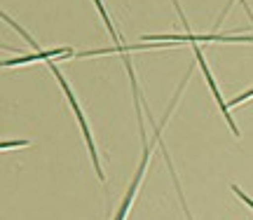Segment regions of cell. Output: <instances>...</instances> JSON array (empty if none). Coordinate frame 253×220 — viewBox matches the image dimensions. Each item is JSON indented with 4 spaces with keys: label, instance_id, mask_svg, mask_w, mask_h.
Here are the masks:
<instances>
[{
    "label": "cell",
    "instance_id": "cell-1",
    "mask_svg": "<svg viewBox=\"0 0 253 220\" xmlns=\"http://www.w3.org/2000/svg\"><path fill=\"white\" fill-rule=\"evenodd\" d=\"M47 68L52 71V75H54L56 80H59V84H61L63 94H66V99H68V103H71L73 112H75V117H78V124H80L82 134H84V141H87L84 146H87V150H89V155H91V164H94V169H96V176H99L101 183H106V176H103V169H101V162H99V152H96V143H94V138H91V131H89V124H87V117H84V112H82L80 103H78L75 94H73L71 84H68V80L63 77V73L59 71V66H56L52 59L47 61Z\"/></svg>",
    "mask_w": 253,
    "mask_h": 220
},
{
    "label": "cell",
    "instance_id": "cell-2",
    "mask_svg": "<svg viewBox=\"0 0 253 220\" xmlns=\"http://www.w3.org/2000/svg\"><path fill=\"white\" fill-rule=\"evenodd\" d=\"M141 141H143V155H141V162H138V169H136L134 174V181L129 185V190L126 194L122 197V204L118 206V211H115V218L113 220H126V213L131 209V204L136 199V192H138V187H141V181H143V174H145V166L150 162V141L145 136V131H141Z\"/></svg>",
    "mask_w": 253,
    "mask_h": 220
},
{
    "label": "cell",
    "instance_id": "cell-3",
    "mask_svg": "<svg viewBox=\"0 0 253 220\" xmlns=\"http://www.w3.org/2000/svg\"><path fill=\"white\" fill-rule=\"evenodd\" d=\"M78 52H73V47H56V49H42V52H33V54H24L17 59H5L2 68H12V66H21V64H33V61H49L54 56H75Z\"/></svg>",
    "mask_w": 253,
    "mask_h": 220
},
{
    "label": "cell",
    "instance_id": "cell-4",
    "mask_svg": "<svg viewBox=\"0 0 253 220\" xmlns=\"http://www.w3.org/2000/svg\"><path fill=\"white\" fill-rule=\"evenodd\" d=\"M94 5H96L101 19H103V24H106V28H108V33H110V37H113V42H115V49H113V52H120L122 56H126V47L122 45V40H120L118 31H115V26H113V21H110V17H108V12H106V7H103V2H101V0H94Z\"/></svg>",
    "mask_w": 253,
    "mask_h": 220
},
{
    "label": "cell",
    "instance_id": "cell-5",
    "mask_svg": "<svg viewBox=\"0 0 253 220\" xmlns=\"http://www.w3.org/2000/svg\"><path fill=\"white\" fill-rule=\"evenodd\" d=\"M232 192H235L237 197H239V199H242V202H244L246 206H249V209H251V211H253V199H251V197H249V194H246V192H242V190H239L237 185H232Z\"/></svg>",
    "mask_w": 253,
    "mask_h": 220
},
{
    "label": "cell",
    "instance_id": "cell-6",
    "mask_svg": "<svg viewBox=\"0 0 253 220\" xmlns=\"http://www.w3.org/2000/svg\"><path fill=\"white\" fill-rule=\"evenodd\" d=\"M246 99H253V89H249V92H244V94H239V96H235V99L227 103V106H230V108H232V106H239V103L246 101Z\"/></svg>",
    "mask_w": 253,
    "mask_h": 220
},
{
    "label": "cell",
    "instance_id": "cell-7",
    "mask_svg": "<svg viewBox=\"0 0 253 220\" xmlns=\"http://www.w3.org/2000/svg\"><path fill=\"white\" fill-rule=\"evenodd\" d=\"M24 146H28V141H2V143H0L2 150H9V147H24Z\"/></svg>",
    "mask_w": 253,
    "mask_h": 220
}]
</instances>
